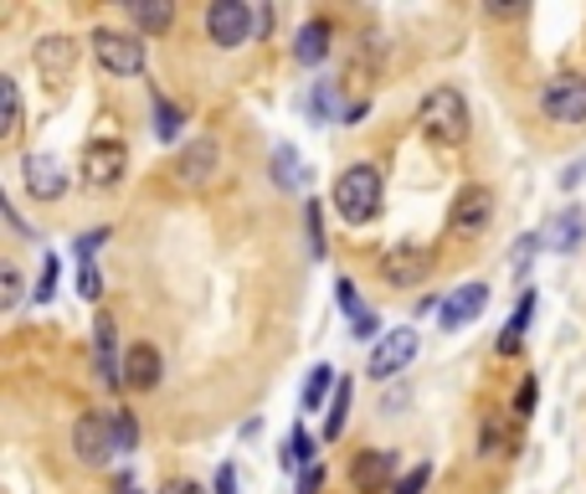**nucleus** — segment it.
<instances>
[{"label":"nucleus","instance_id":"6e6552de","mask_svg":"<svg viewBox=\"0 0 586 494\" xmlns=\"http://www.w3.org/2000/svg\"><path fill=\"white\" fill-rule=\"evenodd\" d=\"M73 453L83 459L88 469H104L114 453H119V438H114V418L104 412H83L73 422Z\"/></svg>","mask_w":586,"mask_h":494},{"label":"nucleus","instance_id":"2f4dec72","mask_svg":"<svg viewBox=\"0 0 586 494\" xmlns=\"http://www.w3.org/2000/svg\"><path fill=\"white\" fill-rule=\"evenodd\" d=\"M108 242V227H93V232H83V238L73 242V253H77V263H93V253Z\"/></svg>","mask_w":586,"mask_h":494},{"label":"nucleus","instance_id":"c9c22d12","mask_svg":"<svg viewBox=\"0 0 586 494\" xmlns=\"http://www.w3.org/2000/svg\"><path fill=\"white\" fill-rule=\"evenodd\" d=\"M31 294H36L42 304L57 294V257H46V263H42V278H36V288H31Z\"/></svg>","mask_w":586,"mask_h":494},{"label":"nucleus","instance_id":"79ce46f5","mask_svg":"<svg viewBox=\"0 0 586 494\" xmlns=\"http://www.w3.org/2000/svg\"><path fill=\"white\" fill-rule=\"evenodd\" d=\"M489 21H514V15H525V6H483Z\"/></svg>","mask_w":586,"mask_h":494},{"label":"nucleus","instance_id":"0eeeda50","mask_svg":"<svg viewBox=\"0 0 586 494\" xmlns=\"http://www.w3.org/2000/svg\"><path fill=\"white\" fill-rule=\"evenodd\" d=\"M489 222H494V186H483V180H468L464 191L452 196L448 227L458 232V238H479Z\"/></svg>","mask_w":586,"mask_h":494},{"label":"nucleus","instance_id":"b1692460","mask_svg":"<svg viewBox=\"0 0 586 494\" xmlns=\"http://www.w3.org/2000/svg\"><path fill=\"white\" fill-rule=\"evenodd\" d=\"M278 464H284V474H294V469H315V438L303 433V428H294V438H288V449H284V459H278Z\"/></svg>","mask_w":586,"mask_h":494},{"label":"nucleus","instance_id":"e433bc0d","mask_svg":"<svg viewBox=\"0 0 586 494\" xmlns=\"http://www.w3.org/2000/svg\"><path fill=\"white\" fill-rule=\"evenodd\" d=\"M309 253L324 257V232H319V201H309Z\"/></svg>","mask_w":586,"mask_h":494},{"label":"nucleus","instance_id":"4be33fe9","mask_svg":"<svg viewBox=\"0 0 586 494\" xmlns=\"http://www.w3.org/2000/svg\"><path fill=\"white\" fill-rule=\"evenodd\" d=\"M530 319H535V294H525V299L514 304L510 325H504V335H499V356H514V350L525 345V329H530Z\"/></svg>","mask_w":586,"mask_h":494},{"label":"nucleus","instance_id":"4468645a","mask_svg":"<svg viewBox=\"0 0 586 494\" xmlns=\"http://www.w3.org/2000/svg\"><path fill=\"white\" fill-rule=\"evenodd\" d=\"M93 345H98V381L104 387H124V360H119V329H114V315L93 319Z\"/></svg>","mask_w":586,"mask_h":494},{"label":"nucleus","instance_id":"412c9836","mask_svg":"<svg viewBox=\"0 0 586 494\" xmlns=\"http://www.w3.org/2000/svg\"><path fill=\"white\" fill-rule=\"evenodd\" d=\"M21 135V88L15 77H0V145H11Z\"/></svg>","mask_w":586,"mask_h":494},{"label":"nucleus","instance_id":"39448f33","mask_svg":"<svg viewBox=\"0 0 586 494\" xmlns=\"http://www.w3.org/2000/svg\"><path fill=\"white\" fill-rule=\"evenodd\" d=\"M417 345H422V335L412 325H402V329H386L376 340V350H371V381H391V376H402V371H412V360H417Z\"/></svg>","mask_w":586,"mask_h":494},{"label":"nucleus","instance_id":"a211bd4d","mask_svg":"<svg viewBox=\"0 0 586 494\" xmlns=\"http://www.w3.org/2000/svg\"><path fill=\"white\" fill-rule=\"evenodd\" d=\"M582 238H586V211L582 207H566L556 222L541 232V242L551 248V253H576V248H582Z\"/></svg>","mask_w":586,"mask_h":494},{"label":"nucleus","instance_id":"9b49d317","mask_svg":"<svg viewBox=\"0 0 586 494\" xmlns=\"http://www.w3.org/2000/svg\"><path fill=\"white\" fill-rule=\"evenodd\" d=\"M483 304H489V284H479V278H473V284H464V288H452L448 299L437 304V325L448 329H468L473 325V319L483 315Z\"/></svg>","mask_w":586,"mask_h":494},{"label":"nucleus","instance_id":"ea45409f","mask_svg":"<svg viewBox=\"0 0 586 494\" xmlns=\"http://www.w3.org/2000/svg\"><path fill=\"white\" fill-rule=\"evenodd\" d=\"M211 494H237V469H232V464L216 469V490H211Z\"/></svg>","mask_w":586,"mask_h":494},{"label":"nucleus","instance_id":"4c0bfd02","mask_svg":"<svg viewBox=\"0 0 586 494\" xmlns=\"http://www.w3.org/2000/svg\"><path fill=\"white\" fill-rule=\"evenodd\" d=\"M350 325H355V329H350L355 340H371V335L381 329V315H376V309H365V315H361V319H350Z\"/></svg>","mask_w":586,"mask_h":494},{"label":"nucleus","instance_id":"cd10ccee","mask_svg":"<svg viewBox=\"0 0 586 494\" xmlns=\"http://www.w3.org/2000/svg\"><path fill=\"white\" fill-rule=\"evenodd\" d=\"M273 176H278V186H299L303 180L299 150H294V145H278V150H273Z\"/></svg>","mask_w":586,"mask_h":494},{"label":"nucleus","instance_id":"473e14b6","mask_svg":"<svg viewBox=\"0 0 586 494\" xmlns=\"http://www.w3.org/2000/svg\"><path fill=\"white\" fill-rule=\"evenodd\" d=\"M0 304H6V309H15V304H21V273H15V263H6V269H0Z\"/></svg>","mask_w":586,"mask_h":494},{"label":"nucleus","instance_id":"5701e85b","mask_svg":"<svg viewBox=\"0 0 586 494\" xmlns=\"http://www.w3.org/2000/svg\"><path fill=\"white\" fill-rule=\"evenodd\" d=\"M129 15H135L139 31H170L175 27V6H170V0H135Z\"/></svg>","mask_w":586,"mask_h":494},{"label":"nucleus","instance_id":"9d476101","mask_svg":"<svg viewBox=\"0 0 586 494\" xmlns=\"http://www.w3.org/2000/svg\"><path fill=\"white\" fill-rule=\"evenodd\" d=\"M124 165H129L124 139H93V145H83V186H98V191L119 186Z\"/></svg>","mask_w":586,"mask_h":494},{"label":"nucleus","instance_id":"7ed1b4c3","mask_svg":"<svg viewBox=\"0 0 586 494\" xmlns=\"http://www.w3.org/2000/svg\"><path fill=\"white\" fill-rule=\"evenodd\" d=\"M88 46H93V57H98L104 73H114V77H139V73H145V42H139L135 31L98 27Z\"/></svg>","mask_w":586,"mask_h":494},{"label":"nucleus","instance_id":"c756f323","mask_svg":"<svg viewBox=\"0 0 586 494\" xmlns=\"http://www.w3.org/2000/svg\"><path fill=\"white\" fill-rule=\"evenodd\" d=\"M535 402H541V381H535V376H525V381H520V391H514V418H530V412H535Z\"/></svg>","mask_w":586,"mask_h":494},{"label":"nucleus","instance_id":"2eb2a0df","mask_svg":"<svg viewBox=\"0 0 586 494\" xmlns=\"http://www.w3.org/2000/svg\"><path fill=\"white\" fill-rule=\"evenodd\" d=\"M216 160H222L216 139H195V145H185V150L175 155V180H181V186H201V180L216 176Z\"/></svg>","mask_w":586,"mask_h":494},{"label":"nucleus","instance_id":"393cba45","mask_svg":"<svg viewBox=\"0 0 586 494\" xmlns=\"http://www.w3.org/2000/svg\"><path fill=\"white\" fill-rule=\"evenodd\" d=\"M345 418H350V381L340 376V387H334V402H330V412H324V443H334V438L345 433Z\"/></svg>","mask_w":586,"mask_h":494},{"label":"nucleus","instance_id":"f704fd0d","mask_svg":"<svg viewBox=\"0 0 586 494\" xmlns=\"http://www.w3.org/2000/svg\"><path fill=\"white\" fill-rule=\"evenodd\" d=\"M77 294H83V299H98V294H104V278H98L93 263H77Z\"/></svg>","mask_w":586,"mask_h":494},{"label":"nucleus","instance_id":"20e7f679","mask_svg":"<svg viewBox=\"0 0 586 494\" xmlns=\"http://www.w3.org/2000/svg\"><path fill=\"white\" fill-rule=\"evenodd\" d=\"M206 31H211V42L232 52V46L253 42V31H263V21H257V11L247 0H216L206 11Z\"/></svg>","mask_w":586,"mask_h":494},{"label":"nucleus","instance_id":"7c9ffc66","mask_svg":"<svg viewBox=\"0 0 586 494\" xmlns=\"http://www.w3.org/2000/svg\"><path fill=\"white\" fill-rule=\"evenodd\" d=\"M427 480H433V464H417L412 474H402V480L391 484V494H422V490H427Z\"/></svg>","mask_w":586,"mask_h":494},{"label":"nucleus","instance_id":"58836bf2","mask_svg":"<svg viewBox=\"0 0 586 494\" xmlns=\"http://www.w3.org/2000/svg\"><path fill=\"white\" fill-rule=\"evenodd\" d=\"M582 180H586V160L566 165V170H561V191H576V186H582Z\"/></svg>","mask_w":586,"mask_h":494},{"label":"nucleus","instance_id":"6ab92c4d","mask_svg":"<svg viewBox=\"0 0 586 494\" xmlns=\"http://www.w3.org/2000/svg\"><path fill=\"white\" fill-rule=\"evenodd\" d=\"M330 42H334V27L315 15V21H303L299 36H294V57H299L303 67H319V62L330 57Z\"/></svg>","mask_w":586,"mask_h":494},{"label":"nucleus","instance_id":"f03ea898","mask_svg":"<svg viewBox=\"0 0 586 494\" xmlns=\"http://www.w3.org/2000/svg\"><path fill=\"white\" fill-rule=\"evenodd\" d=\"M417 124H422V135L433 139V145L452 150V145H464V139H468L473 114H468V98L458 88H433L427 98H422V108H417Z\"/></svg>","mask_w":586,"mask_h":494},{"label":"nucleus","instance_id":"a878e982","mask_svg":"<svg viewBox=\"0 0 586 494\" xmlns=\"http://www.w3.org/2000/svg\"><path fill=\"white\" fill-rule=\"evenodd\" d=\"M330 387H340L334 366H315L309 381H303V412H319V402H324V391H330Z\"/></svg>","mask_w":586,"mask_h":494},{"label":"nucleus","instance_id":"aec40b11","mask_svg":"<svg viewBox=\"0 0 586 494\" xmlns=\"http://www.w3.org/2000/svg\"><path fill=\"white\" fill-rule=\"evenodd\" d=\"M514 449H520V438H514V428L504 418H489L479 428V453L483 459H510Z\"/></svg>","mask_w":586,"mask_h":494},{"label":"nucleus","instance_id":"f3484780","mask_svg":"<svg viewBox=\"0 0 586 494\" xmlns=\"http://www.w3.org/2000/svg\"><path fill=\"white\" fill-rule=\"evenodd\" d=\"M31 57H36L46 83H67V73H73V62H77V42L73 36H42Z\"/></svg>","mask_w":586,"mask_h":494},{"label":"nucleus","instance_id":"72a5a7b5","mask_svg":"<svg viewBox=\"0 0 586 494\" xmlns=\"http://www.w3.org/2000/svg\"><path fill=\"white\" fill-rule=\"evenodd\" d=\"M334 299H340V309H345L350 319L365 315V304H361V294H355V284H350V278H340V284H334Z\"/></svg>","mask_w":586,"mask_h":494},{"label":"nucleus","instance_id":"ddd939ff","mask_svg":"<svg viewBox=\"0 0 586 494\" xmlns=\"http://www.w3.org/2000/svg\"><path fill=\"white\" fill-rule=\"evenodd\" d=\"M391 474H396V453L391 449H365V453H355V464H350L355 494H381L391 484Z\"/></svg>","mask_w":586,"mask_h":494},{"label":"nucleus","instance_id":"a19ab883","mask_svg":"<svg viewBox=\"0 0 586 494\" xmlns=\"http://www.w3.org/2000/svg\"><path fill=\"white\" fill-rule=\"evenodd\" d=\"M319 484H324V469H303V474H299V494H319Z\"/></svg>","mask_w":586,"mask_h":494},{"label":"nucleus","instance_id":"bb28decb","mask_svg":"<svg viewBox=\"0 0 586 494\" xmlns=\"http://www.w3.org/2000/svg\"><path fill=\"white\" fill-rule=\"evenodd\" d=\"M181 129H185V114L175 104H166V98H160V104H155V139H160V145H170V139H181Z\"/></svg>","mask_w":586,"mask_h":494},{"label":"nucleus","instance_id":"37998d69","mask_svg":"<svg viewBox=\"0 0 586 494\" xmlns=\"http://www.w3.org/2000/svg\"><path fill=\"white\" fill-rule=\"evenodd\" d=\"M160 494H206V484H195V480H170Z\"/></svg>","mask_w":586,"mask_h":494},{"label":"nucleus","instance_id":"f257e3e1","mask_svg":"<svg viewBox=\"0 0 586 494\" xmlns=\"http://www.w3.org/2000/svg\"><path fill=\"white\" fill-rule=\"evenodd\" d=\"M381 201H386V186H381V170L371 160L340 170V180H334V211H340V222H350V227L376 222Z\"/></svg>","mask_w":586,"mask_h":494},{"label":"nucleus","instance_id":"f8f14e48","mask_svg":"<svg viewBox=\"0 0 586 494\" xmlns=\"http://www.w3.org/2000/svg\"><path fill=\"white\" fill-rule=\"evenodd\" d=\"M21 180H26V191L36 201H62V191H67V170H62L57 155H26L21 160Z\"/></svg>","mask_w":586,"mask_h":494},{"label":"nucleus","instance_id":"c85d7f7f","mask_svg":"<svg viewBox=\"0 0 586 494\" xmlns=\"http://www.w3.org/2000/svg\"><path fill=\"white\" fill-rule=\"evenodd\" d=\"M114 438H119L124 453L139 449V422H135V412H114Z\"/></svg>","mask_w":586,"mask_h":494},{"label":"nucleus","instance_id":"dca6fc26","mask_svg":"<svg viewBox=\"0 0 586 494\" xmlns=\"http://www.w3.org/2000/svg\"><path fill=\"white\" fill-rule=\"evenodd\" d=\"M160 371H166V360H160L155 345H129V350H124V387L155 391L160 387Z\"/></svg>","mask_w":586,"mask_h":494},{"label":"nucleus","instance_id":"1a4fd4ad","mask_svg":"<svg viewBox=\"0 0 586 494\" xmlns=\"http://www.w3.org/2000/svg\"><path fill=\"white\" fill-rule=\"evenodd\" d=\"M541 108H545V119H556V124H586V77L582 73L551 77L541 93Z\"/></svg>","mask_w":586,"mask_h":494},{"label":"nucleus","instance_id":"423d86ee","mask_svg":"<svg viewBox=\"0 0 586 494\" xmlns=\"http://www.w3.org/2000/svg\"><path fill=\"white\" fill-rule=\"evenodd\" d=\"M427 273H433V253L422 242H391L386 253H381V278L391 288H422Z\"/></svg>","mask_w":586,"mask_h":494}]
</instances>
